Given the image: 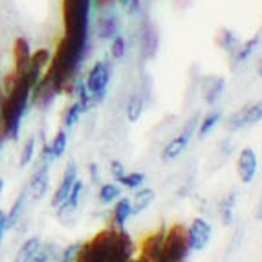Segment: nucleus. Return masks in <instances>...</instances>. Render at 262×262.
<instances>
[{
  "instance_id": "1",
  "label": "nucleus",
  "mask_w": 262,
  "mask_h": 262,
  "mask_svg": "<svg viewBox=\"0 0 262 262\" xmlns=\"http://www.w3.org/2000/svg\"><path fill=\"white\" fill-rule=\"evenodd\" d=\"M33 90V83L26 75L17 77L13 86L8 92H4V101H2V128H4V138L15 140L20 128V119L26 110L28 99Z\"/></svg>"
},
{
  "instance_id": "2",
  "label": "nucleus",
  "mask_w": 262,
  "mask_h": 262,
  "mask_svg": "<svg viewBox=\"0 0 262 262\" xmlns=\"http://www.w3.org/2000/svg\"><path fill=\"white\" fill-rule=\"evenodd\" d=\"M90 0H62V22L64 35L86 39Z\"/></svg>"
},
{
  "instance_id": "3",
  "label": "nucleus",
  "mask_w": 262,
  "mask_h": 262,
  "mask_svg": "<svg viewBox=\"0 0 262 262\" xmlns=\"http://www.w3.org/2000/svg\"><path fill=\"white\" fill-rule=\"evenodd\" d=\"M191 246H189L187 227L182 224H174L163 235L162 257L160 262H184L187 258Z\"/></svg>"
},
{
  "instance_id": "4",
  "label": "nucleus",
  "mask_w": 262,
  "mask_h": 262,
  "mask_svg": "<svg viewBox=\"0 0 262 262\" xmlns=\"http://www.w3.org/2000/svg\"><path fill=\"white\" fill-rule=\"evenodd\" d=\"M108 244H106V262H128L134 255V242L123 227L108 226Z\"/></svg>"
},
{
  "instance_id": "5",
  "label": "nucleus",
  "mask_w": 262,
  "mask_h": 262,
  "mask_svg": "<svg viewBox=\"0 0 262 262\" xmlns=\"http://www.w3.org/2000/svg\"><path fill=\"white\" fill-rule=\"evenodd\" d=\"M110 227H105L86 244L79 246L74 262H106V244H108Z\"/></svg>"
},
{
  "instance_id": "6",
  "label": "nucleus",
  "mask_w": 262,
  "mask_h": 262,
  "mask_svg": "<svg viewBox=\"0 0 262 262\" xmlns=\"http://www.w3.org/2000/svg\"><path fill=\"white\" fill-rule=\"evenodd\" d=\"M260 116H262L260 103L248 105V106H244V108L236 110L231 118L227 119V121H226V128H227V130H241V128L258 123V121H260Z\"/></svg>"
},
{
  "instance_id": "7",
  "label": "nucleus",
  "mask_w": 262,
  "mask_h": 262,
  "mask_svg": "<svg viewBox=\"0 0 262 262\" xmlns=\"http://www.w3.org/2000/svg\"><path fill=\"white\" fill-rule=\"evenodd\" d=\"M108 79H110V72L106 68L105 62H96L94 68L90 70L86 77V90L92 94L94 97H101L103 92H105L106 84H108Z\"/></svg>"
},
{
  "instance_id": "8",
  "label": "nucleus",
  "mask_w": 262,
  "mask_h": 262,
  "mask_svg": "<svg viewBox=\"0 0 262 262\" xmlns=\"http://www.w3.org/2000/svg\"><path fill=\"white\" fill-rule=\"evenodd\" d=\"M189 236V246L194 251H202L209 244L211 238V224H207L204 219H194L191 224V227L187 229Z\"/></svg>"
},
{
  "instance_id": "9",
  "label": "nucleus",
  "mask_w": 262,
  "mask_h": 262,
  "mask_svg": "<svg viewBox=\"0 0 262 262\" xmlns=\"http://www.w3.org/2000/svg\"><path fill=\"white\" fill-rule=\"evenodd\" d=\"M33 90H35V92H33V103H35L39 108H48L57 96L55 84H53L52 79H48L46 75H42V77L37 81Z\"/></svg>"
},
{
  "instance_id": "10",
  "label": "nucleus",
  "mask_w": 262,
  "mask_h": 262,
  "mask_svg": "<svg viewBox=\"0 0 262 262\" xmlns=\"http://www.w3.org/2000/svg\"><path fill=\"white\" fill-rule=\"evenodd\" d=\"M163 235H165V227H160L156 233L149 235L141 244V251L140 257L149 258V260L160 262V257H162V244H163Z\"/></svg>"
},
{
  "instance_id": "11",
  "label": "nucleus",
  "mask_w": 262,
  "mask_h": 262,
  "mask_svg": "<svg viewBox=\"0 0 262 262\" xmlns=\"http://www.w3.org/2000/svg\"><path fill=\"white\" fill-rule=\"evenodd\" d=\"M75 180H77V169H75V163H70V165L66 167L61 184H59V187L55 189V194H53V198H52L53 207L61 206L62 202L66 200V196H68L72 191V185L75 184Z\"/></svg>"
},
{
  "instance_id": "12",
  "label": "nucleus",
  "mask_w": 262,
  "mask_h": 262,
  "mask_svg": "<svg viewBox=\"0 0 262 262\" xmlns=\"http://www.w3.org/2000/svg\"><path fill=\"white\" fill-rule=\"evenodd\" d=\"M257 156L251 149H244L238 156V162H236V172L241 176V180L244 184H249L253 180L255 172H257Z\"/></svg>"
},
{
  "instance_id": "13",
  "label": "nucleus",
  "mask_w": 262,
  "mask_h": 262,
  "mask_svg": "<svg viewBox=\"0 0 262 262\" xmlns=\"http://www.w3.org/2000/svg\"><path fill=\"white\" fill-rule=\"evenodd\" d=\"M30 57H31V52H30V42H28L24 37H18L13 44V59H15V70L13 74L17 77L24 75L26 72L28 64H30Z\"/></svg>"
},
{
  "instance_id": "14",
  "label": "nucleus",
  "mask_w": 262,
  "mask_h": 262,
  "mask_svg": "<svg viewBox=\"0 0 262 262\" xmlns=\"http://www.w3.org/2000/svg\"><path fill=\"white\" fill-rule=\"evenodd\" d=\"M48 170H50V162H42L39 169L31 176L30 189L35 200H42L46 191H48Z\"/></svg>"
},
{
  "instance_id": "15",
  "label": "nucleus",
  "mask_w": 262,
  "mask_h": 262,
  "mask_svg": "<svg viewBox=\"0 0 262 262\" xmlns=\"http://www.w3.org/2000/svg\"><path fill=\"white\" fill-rule=\"evenodd\" d=\"M132 216V207H130V200L128 198H121L118 200L116 207H114L112 219H114V226L123 227L127 224V220Z\"/></svg>"
},
{
  "instance_id": "16",
  "label": "nucleus",
  "mask_w": 262,
  "mask_h": 262,
  "mask_svg": "<svg viewBox=\"0 0 262 262\" xmlns=\"http://www.w3.org/2000/svg\"><path fill=\"white\" fill-rule=\"evenodd\" d=\"M224 84H226V81H224L222 77L207 79L206 81V84H204V97H206V101L209 103V105H213L214 101L222 96Z\"/></svg>"
},
{
  "instance_id": "17",
  "label": "nucleus",
  "mask_w": 262,
  "mask_h": 262,
  "mask_svg": "<svg viewBox=\"0 0 262 262\" xmlns=\"http://www.w3.org/2000/svg\"><path fill=\"white\" fill-rule=\"evenodd\" d=\"M189 141H191L189 138H185L184 134H180L178 138H174V140L170 141V143L167 145L165 149H163L162 158H163V160H174L176 156H180V154L184 152Z\"/></svg>"
},
{
  "instance_id": "18",
  "label": "nucleus",
  "mask_w": 262,
  "mask_h": 262,
  "mask_svg": "<svg viewBox=\"0 0 262 262\" xmlns=\"http://www.w3.org/2000/svg\"><path fill=\"white\" fill-rule=\"evenodd\" d=\"M152 200H154L152 189H141V191H138V194L134 196V202H130L132 214H140L141 211L149 207V204Z\"/></svg>"
},
{
  "instance_id": "19",
  "label": "nucleus",
  "mask_w": 262,
  "mask_h": 262,
  "mask_svg": "<svg viewBox=\"0 0 262 262\" xmlns=\"http://www.w3.org/2000/svg\"><path fill=\"white\" fill-rule=\"evenodd\" d=\"M97 31H99L101 39H112V37H116V33H118V20H116V17L114 15L101 17Z\"/></svg>"
},
{
  "instance_id": "20",
  "label": "nucleus",
  "mask_w": 262,
  "mask_h": 262,
  "mask_svg": "<svg viewBox=\"0 0 262 262\" xmlns=\"http://www.w3.org/2000/svg\"><path fill=\"white\" fill-rule=\"evenodd\" d=\"M39 246H40V241L37 238V236H33V238H28V241L22 244V248L18 249L17 257H15V262H30Z\"/></svg>"
},
{
  "instance_id": "21",
  "label": "nucleus",
  "mask_w": 262,
  "mask_h": 262,
  "mask_svg": "<svg viewBox=\"0 0 262 262\" xmlns=\"http://www.w3.org/2000/svg\"><path fill=\"white\" fill-rule=\"evenodd\" d=\"M26 192L28 189H22V192L17 196L13 206H11V211L8 213V227H13L17 224V220L20 219L22 207H24V202H26Z\"/></svg>"
},
{
  "instance_id": "22",
  "label": "nucleus",
  "mask_w": 262,
  "mask_h": 262,
  "mask_svg": "<svg viewBox=\"0 0 262 262\" xmlns=\"http://www.w3.org/2000/svg\"><path fill=\"white\" fill-rule=\"evenodd\" d=\"M235 202H236V194H235V192H229V194L226 196V200L222 202V206H220V216H222L224 226H229V224H231Z\"/></svg>"
},
{
  "instance_id": "23",
  "label": "nucleus",
  "mask_w": 262,
  "mask_h": 262,
  "mask_svg": "<svg viewBox=\"0 0 262 262\" xmlns=\"http://www.w3.org/2000/svg\"><path fill=\"white\" fill-rule=\"evenodd\" d=\"M141 112H143V99H141V96H132L130 101H128V106H127V118L130 123L138 121L141 116Z\"/></svg>"
},
{
  "instance_id": "24",
  "label": "nucleus",
  "mask_w": 262,
  "mask_h": 262,
  "mask_svg": "<svg viewBox=\"0 0 262 262\" xmlns=\"http://www.w3.org/2000/svg\"><path fill=\"white\" fill-rule=\"evenodd\" d=\"M119 196H121V189L116 184H105L99 189V200L103 204H110V202L118 200Z\"/></svg>"
},
{
  "instance_id": "25",
  "label": "nucleus",
  "mask_w": 262,
  "mask_h": 262,
  "mask_svg": "<svg viewBox=\"0 0 262 262\" xmlns=\"http://www.w3.org/2000/svg\"><path fill=\"white\" fill-rule=\"evenodd\" d=\"M66 143H68V138H66V132L64 130H59L57 136L53 138L52 145H50V150H52V156L53 158H59L62 156V152L66 150Z\"/></svg>"
},
{
  "instance_id": "26",
  "label": "nucleus",
  "mask_w": 262,
  "mask_h": 262,
  "mask_svg": "<svg viewBox=\"0 0 262 262\" xmlns=\"http://www.w3.org/2000/svg\"><path fill=\"white\" fill-rule=\"evenodd\" d=\"M55 249H57L55 244H40L30 262H48L50 258L53 257V251H55Z\"/></svg>"
},
{
  "instance_id": "27",
  "label": "nucleus",
  "mask_w": 262,
  "mask_h": 262,
  "mask_svg": "<svg viewBox=\"0 0 262 262\" xmlns=\"http://www.w3.org/2000/svg\"><path fill=\"white\" fill-rule=\"evenodd\" d=\"M143 182H145V174H141V172H130V174H123L121 178H119V184L128 189L140 187Z\"/></svg>"
},
{
  "instance_id": "28",
  "label": "nucleus",
  "mask_w": 262,
  "mask_h": 262,
  "mask_svg": "<svg viewBox=\"0 0 262 262\" xmlns=\"http://www.w3.org/2000/svg\"><path fill=\"white\" fill-rule=\"evenodd\" d=\"M33 154H35V140L30 138V140L24 143V149H22L20 154V167H26L28 163L33 160Z\"/></svg>"
},
{
  "instance_id": "29",
  "label": "nucleus",
  "mask_w": 262,
  "mask_h": 262,
  "mask_svg": "<svg viewBox=\"0 0 262 262\" xmlns=\"http://www.w3.org/2000/svg\"><path fill=\"white\" fill-rule=\"evenodd\" d=\"M220 118H222V114H220V112H211L209 116H206V119H204V121H202V125H200V136L209 134L211 128H213L214 125L220 121Z\"/></svg>"
},
{
  "instance_id": "30",
  "label": "nucleus",
  "mask_w": 262,
  "mask_h": 262,
  "mask_svg": "<svg viewBox=\"0 0 262 262\" xmlns=\"http://www.w3.org/2000/svg\"><path fill=\"white\" fill-rule=\"evenodd\" d=\"M125 50H127V42H125V39H123V37H114L112 48H110L114 59H121V57L125 55Z\"/></svg>"
},
{
  "instance_id": "31",
  "label": "nucleus",
  "mask_w": 262,
  "mask_h": 262,
  "mask_svg": "<svg viewBox=\"0 0 262 262\" xmlns=\"http://www.w3.org/2000/svg\"><path fill=\"white\" fill-rule=\"evenodd\" d=\"M81 112H83V106L79 105V103H75V105H72L70 108H68V112H66V127H72L75 121L79 119V116H81Z\"/></svg>"
},
{
  "instance_id": "32",
  "label": "nucleus",
  "mask_w": 262,
  "mask_h": 262,
  "mask_svg": "<svg viewBox=\"0 0 262 262\" xmlns=\"http://www.w3.org/2000/svg\"><path fill=\"white\" fill-rule=\"evenodd\" d=\"M258 44V37H255V39L248 40V42L242 46V50L238 52V55H236V61H244V59H248V55L251 52H253V48Z\"/></svg>"
},
{
  "instance_id": "33",
  "label": "nucleus",
  "mask_w": 262,
  "mask_h": 262,
  "mask_svg": "<svg viewBox=\"0 0 262 262\" xmlns=\"http://www.w3.org/2000/svg\"><path fill=\"white\" fill-rule=\"evenodd\" d=\"M156 33L152 30H149L145 33V50H147V57H150L156 50Z\"/></svg>"
},
{
  "instance_id": "34",
  "label": "nucleus",
  "mask_w": 262,
  "mask_h": 262,
  "mask_svg": "<svg viewBox=\"0 0 262 262\" xmlns=\"http://www.w3.org/2000/svg\"><path fill=\"white\" fill-rule=\"evenodd\" d=\"M79 251V244H72L62 251L61 255V262H74L75 260V255Z\"/></svg>"
},
{
  "instance_id": "35",
  "label": "nucleus",
  "mask_w": 262,
  "mask_h": 262,
  "mask_svg": "<svg viewBox=\"0 0 262 262\" xmlns=\"http://www.w3.org/2000/svg\"><path fill=\"white\" fill-rule=\"evenodd\" d=\"M110 172L116 180H119L123 174H125V165L121 162H112L110 163Z\"/></svg>"
},
{
  "instance_id": "36",
  "label": "nucleus",
  "mask_w": 262,
  "mask_h": 262,
  "mask_svg": "<svg viewBox=\"0 0 262 262\" xmlns=\"http://www.w3.org/2000/svg\"><path fill=\"white\" fill-rule=\"evenodd\" d=\"M123 4L127 8L128 13H136L140 11V0H123Z\"/></svg>"
},
{
  "instance_id": "37",
  "label": "nucleus",
  "mask_w": 262,
  "mask_h": 262,
  "mask_svg": "<svg viewBox=\"0 0 262 262\" xmlns=\"http://www.w3.org/2000/svg\"><path fill=\"white\" fill-rule=\"evenodd\" d=\"M6 229H8V214L4 211H0V242H2V236H4Z\"/></svg>"
},
{
  "instance_id": "38",
  "label": "nucleus",
  "mask_w": 262,
  "mask_h": 262,
  "mask_svg": "<svg viewBox=\"0 0 262 262\" xmlns=\"http://www.w3.org/2000/svg\"><path fill=\"white\" fill-rule=\"evenodd\" d=\"M2 101H4V90L0 88V140H6L4 128H2Z\"/></svg>"
},
{
  "instance_id": "39",
  "label": "nucleus",
  "mask_w": 262,
  "mask_h": 262,
  "mask_svg": "<svg viewBox=\"0 0 262 262\" xmlns=\"http://www.w3.org/2000/svg\"><path fill=\"white\" fill-rule=\"evenodd\" d=\"M2 189H4V182L0 180V194H2Z\"/></svg>"
},
{
  "instance_id": "40",
  "label": "nucleus",
  "mask_w": 262,
  "mask_h": 262,
  "mask_svg": "<svg viewBox=\"0 0 262 262\" xmlns=\"http://www.w3.org/2000/svg\"><path fill=\"white\" fill-rule=\"evenodd\" d=\"M128 262H138V260H128Z\"/></svg>"
}]
</instances>
